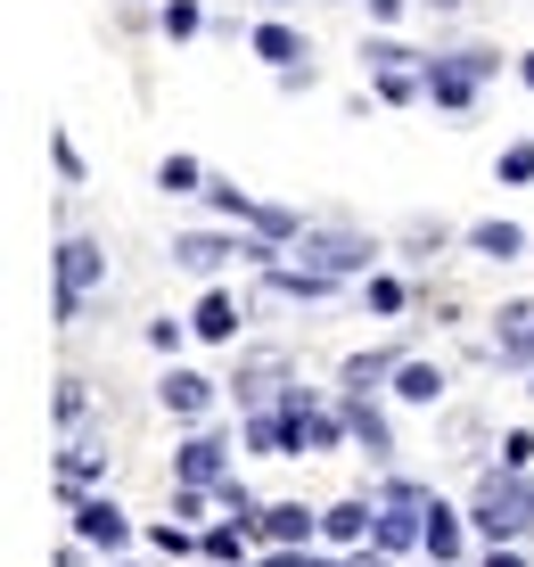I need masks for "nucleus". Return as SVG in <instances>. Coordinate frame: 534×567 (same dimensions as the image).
Here are the masks:
<instances>
[{"label":"nucleus","mask_w":534,"mask_h":567,"mask_svg":"<svg viewBox=\"0 0 534 567\" xmlns=\"http://www.w3.org/2000/svg\"><path fill=\"white\" fill-rule=\"evenodd\" d=\"M156 182H165L173 198H189V189H206V173H197V156H165V165H156Z\"/></svg>","instance_id":"aec40b11"},{"label":"nucleus","mask_w":534,"mask_h":567,"mask_svg":"<svg viewBox=\"0 0 534 567\" xmlns=\"http://www.w3.org/2000/svg\"><path fill=\"white\" fill-rule=\"evenodd\" d=\"M206 198H214V206H223V214H230V223H255V198H247V189H239V182H206Z\"/></svg>","instance_id":"4be33fe9"},{"label":"nucleus","mask_w":534,"mask_h":567,"mask_svg":"<svg viewBox=\"0 0 534 567\" xmlns=\"http://www.w3.org/2000/svg\"><path fill=\"white\" fill-rule=\"evenodd\" d=\"M411 543H428V494L411 477H394L379 494V551H411Z\"/></svg>","instance_id":"f03ea898"},{"label":"nucleus","mask_w":534,"mask_h":567,"mask_svg":"<svg viewBox=\"0 0 534 567\" xmlns=\"http://www.w3.org/2000/svg\"><path fill=\"white\" fill-rule=\"evenodd\" d=\"M493 66H502V58H493V50H461V58H428V100H437V107H469V100H477V83H485Z\"/></svg>","instance_id":"7ed1b4c3"},{"label":"nucleus","mask_w":534,"mask_h":567,"mask_svg":"<svg viewBox=\"0 0 534 567\" xmlns=\"http://www.w3.org/2000/svg\"><path fill=\"white\" fill-rule=\"evenodd\" d=\"M485 567H526V559H518V551H502V543H493V559H485Z\"/></svg>","instance_id":"c85d7f7f"},{"label":"nucleus","mask_w":534,"mask_h":567,"mask_svg":"<svg viewBox=\"0 0 534 567\" xmlns=\"http://www.w3.org/2000/svg\"><path fill=\"white\" fill-rule=\"evenodd\" d=\"M437 370H428V362H403V370H394V395H403V403H437Z\"/></svg>","instance_id":"6ab92c4d"},{"label":"nucleus","mask_w":534,"mask_h":567,"mask_svg":"<svg viewBox=\"0 0 534 567\" xmlns=\"http://www.w3.org/2000/svg\"><path fill=\"white\" fill-rule=\"evenodd\" d=\"M338 412H346V427H353V444H362L370 461H387V453H394V436H387V412H379V403H370V386H353V395L338 403Z\"/></svg>","instance_id":"423d86ee"},{"label":"nucleus","mask_w":534,"mask_h":567,"mask_svg":"<svg viewBox=\"0 0 534 567\" xmlns=\"http://www.w3.org/2000/svg\"><path fill=\"white\" fill-rule=\"evenodd\" d=\"M305 567H338V559H305Z\"/></svg>","instance_id":"473e14b6"},{"label":"nucleus","mask_w":534,"mask_h":567,"mask_svg":"<svg viewBox=\"0 0 534 567\" xmlns=\"http://www.w3.org/2000/svg\"><path fill=\"white\" fill-rule=\"evenodd\" d=\"M74 535H83V543H99V551H115V543H124L132 535V518L124 511H115V502H74Z\"/></svg>","instance_id":"6e6552de"},{"label":"nucleus","mask_w":534,"mask_h":567,"mask_svg":"<svg viewBox=\"0 0 534 567\" xmlns=\"http://www.w3.org/2000/svg\"><path fill=\"white\" fill-rule=\"evenodd\" d=\"M197 551H206V559H223V567H230V559H239V551H247V518H230V526H214V535H206V543H197Z\"/></svg>","instance_id":"412c9836"},{"label":"nucleus","mask_w":534,"mask_h":567,"mask_svg":"<svg viewBox=\"0 0 534 567\" xmlns=\"http://www.w3.org/2000/svg\"><path fill=\"white\" fill-rule=\"evenodd\" d=\"M428 9H461V0H428Z\"/></svg>","instance_id":"2f4dec72"},{"label":"nucleus","mask_w":534,"mask_h":567,"mask_svg":"<svg viewBox=\"0 0 534 567\" xmlns=\"http://www.w3.org/2000/svg\"><path fill=\"white\" fill-rule=\"evenodd\" d=\"M99 271H107V256H99L91 239H66V247H58V321H83V297L99 288Z\"/></svg>","instance_id":"20e7f679"},{"label":"nucleus","mask_w":534,"mask_h":567,"mask_svg":"<svg viewBox=\"0 0 534 567\" xmlns=\"http://www.w3.org/2000/svg\"><path fill=\"white\" fill-rule=\"evenodd\" d=\"M534 461V436H526V427H518V436H502V468H526Z\"/></svg>","instance_id":"cd10ccee"},{"label":"nucleus","mask_w":534,"mask_h":567,"mask_svg":"<svg viewBox=\"0 0 534 567\" xmlns=\"http://www.w3.org/2000/svg\"><path fill=\"white\" fill-rule=\"evenodd\" d=\"M255 58H271V66H296V58H305V42H296L288 25H255Z\"/></svg>","instance_id":"a211bd4d"},{"label":"nucleus","mask_w":534,"mask_h":567,"mask_svg":"<svg viewBox=\"0 0 534 567\" xmlns=\"http://www.w3.org/2000/svg\"><path fill=\"white\" fill-rule=\"evenodd\" d=\"M353 567H387V559H353Z\"/></svg>","instance_id":"f704fd0d"},{"label":"nucleus","mask_w":534,"mask_h":567,"mask_svg":"<svg viewBox=\"0 0 534 567\" xmlns=\"http://www.w3.org/2000/svg\"><path fill=\"white\" fill-rule=\"evenodd\" d=\"M493 354H502V362H534V305H502V321H493Z\"/></svg>","instance_id":"9d476101"},{"label":"nucleus","mask_w":534,"mask_h":567,"mask_svg":"<svg viewBox=\"0 0 534 567\" xmlns=\"http://www.w3.org/2000/svg\"><path fill=\"white\" fill-rule=\"evenodd\" d=\"M428 551H437V567H452V559H461V518H452V511H437V502H428Z\"/></svg>","instance_id":"dca6fc26"},{"label":"nucleus","mask_w":534,"mask_h":567,"mask_svg":"<svg viewBox=\"0 0 534 567\" xmlns=\"http://www.w3.org/2000/svg\"><path fill=\"white\" fill-rule=\"evenodd\" d=\"M469 526H477V535H493V543H518V535H526V468H510V477H485Z\"/></svg>","instance_id":"f257e3e1"},{"label":"nucleus","mask_w":534,"mask_h":567,"mask_svg":"<svg viewBox=\"0 0 534 567\" xmlns=\"http://www.w3.org/2000/svg\"><path fill=\"white\" fill-rule=\"evenodd\" d=\"M214 403V379H197V370H173L165 379V412H182V420H197Z\"/></svg>","instance_id":"f8f14e48"},{"label":"nucleus","mask_w":534,"mask_h":567,"mask_svg":"<svg viewBox=\"0 0 534 567\" xmlns=\"http://www.w3.org/2000/svg\"><path fill=\"white\" fill-rule=\"evenodd\" d=\"M502 182H534V141H518V148H502Z\"/></svg>","instance_id":"b1692460"},{"label":"nucleus","mask_w":534,"mask_h":567,"mask_svg":"<svg viewBox=\"0 0 534 567\" xmlns=\"http://www.w3.org/2000/svg\"><path fill=\"white\" fill-rule=\"evenodd\" d=\"M165 33H173V42L197 33V0H165Z\"/></svg>","instance_id":"a878e982"},{"label":"nucleus","mask_w":534,"mask_h":567,"mask_svg":"<svg viewBox=\"0 0 534 567\" xmlns=\"http://www.w3.org/2000/svg\"><path fill=\"white\" fill-rule=\"evenodd\" d=\"M223 461H230L223 436H189L182 453H173V477H182V485H223V477H230Z\"/></svg>","instance_id":"0eeeda50"},{"label":"nucleus","mask_w":534,"mask_h":567,"mask_svg":"<svg viewBox=\"0 0 534 567\" xmlns=\"http://www.w3.org/2000/svg\"><path fill=\"white\" fill-rule=\"evenodd\" d=\"M230 256H247V247L223 239V230H189V239H173V264H189V271H223Z\"/></svg>","instance_id":"1a4fd4ad"},{"label":"nucleus","mask_w":534,"mask_h":567,"mask_svg":"<svg viewBox=\"0 0 534 567\" xmlns=\"http://www.w3.org/2000/svg\"><path fill=\"white\" fill-rule=\"evenodd\" d=\"M99 468H107V453H99V444H66V453H58V477H66V494H83Z\"/></svg>","instance_id":"2eb2a0df"},{"label":"nucleus","mask_w":534,"mask_h":567,"mask_svg":"<svg viewBox=\"0 0 534 567\" xmlns=\"http://www.w3.org/2000/svg\"><path fill=\"white\" fill-rule=\"evenodd\" d=\"M526 83H534V50H526Z\"/></svg>","instance_id":"72a5a7b5"},{"label":"nucleus","mask_w":534,"mask_h":567,"mask_svg":"<svg viewBox=\"0 0 534 567\" xmlns=\"http://www.w3.org/2000/svg\"><path fill=\"white\" fill-rule=\"evenodd\" d=\"M387 370H403V362H394V354H362V362H346V386H379Z\"/></svg>","instance_id":"5701e85b"},{"label":"nucleus","mask_w":534,"mask_h":567,"mask_svg":"<svg viewBox=\"0 0 534 567\" xmlns=\"http://www.w3.org/2000/svg\"><path fill=\"white\" fill-rule=\"evenodd\" d=\"M370 312H403V280H370Z\"/></svg>","instance_id":"bb28decb"},{"label":"nucleus","mask_w":534,"mask_h":567,"mask_svg":"<svg viewBox=\"0 0 534 567\" xmlns=\"http://www.w3.org/2000/svg\"><path fill=\"white\" fill-rule=\"evenodd\" d=\"M271 9H280V0H271Z\"/></svg>","instance_id":"c9c22d12"},{"label":"nucleus","mask_w":534,"mask_h":567,"mask_svg":"<svg viewBox=\"0 0 534 567\" xmlns=\"http://www.w3.org/2000/svg\"><path fill=\"white\" fill-rule=\"evenodd\" d=\"M526 526H534V477H526Z\"/></svg>","instance_id":"7c9ffc66"},{"label":"nucleus","mask_w":534,"mask_h":567,"mask_svg":"<svg viewBox=\"0 0 534 567\" xmlns=\"http://www.w3.org/2000/svg\"><path fill=\"white\" fill-rule=\"evenodd\" d=\"M312 526H321V518H305V502H271V511H264V535L280 543V551H305Z\"/></svg>","instance_id":"9b49d317"},{"label":"nucleus","mask_w":534,"mask_h":567,"mask_svg":"<svg viewBox=\"0 0 534 567\" xmlns=\"http://www.w3.org/2000/svg\"><path fill=\"white\" fill-rule=\"evenodd\" d=\"M296 256H305L312 271H329V280H346V271L370 264V239H362V230H305V239H296Z\"/></svg>","instance_id":"39448f33"},{"label":"nucleus","mask_w":534,"mask_h":567,"mask_svg":"<svg viewBox=\"0 0 534 567\" xmlns=\"http://www.w3.org/2000/svg\"><path fill=\"white\" fill-rule=\"evenodd\" d=\"M83 412H91V395H83V379H66V386H58V420H66V427H74V420H83Z\"/></svg>","instance_id":"393cba45"},{"label":"nucleus","mask_w":534,"mask_h":567,"mask_svg":"<svg viewBox=\"0 0 534 567\" xmlns=\"http://www.w3.org/2000/svg\"><path fill=\"white\" fill-rule=\"evenodd\" d=\"M469 247H477V256H493V264H510V256L526 247V230H518V223H477V230H469Z\"/></svg>","instance_id":"4468645a"},{"label":"nucleus","mask_w":534,"mask_h":567,"mask_svg":"<svg viewBox=\"0 0 534 567\" xmlns=\"http://www.w3.org/2000/svg\"><path fill=\"white\" fill-rule=\"evenodd\" d=\"M189 329H197V338H239V305H230V297H206Z\"/></svg>","instance_id":"f3484780"},{"label":"nucleus","mask_w":534,"mask_h":567,"mask_svg":"<svg viewBox=\"0 0 534 567\" xmlns=\"http://www.w3.org/2000/svg\"><path fill=\"white\" fill-rule=\"evenodd\" d=\"M321 535L329 543H362V535H379V511H370V502H338V511L321 518Z\"/></svg>","instance_id":"ddd939ff"},{"label":"nucleus","mask_w":534,"mask_h":567,"mask_svg":"<svg viewBox=\"0 0 534 567\" xmlns=\"http://www.w3.org/2000/svg\"><path fill=\"white\" fill-rule=\"evenodd\" d=\"M370 17H403V0H370Z\"/></svg>","instance_id":"c756f323"}]
</instances>
